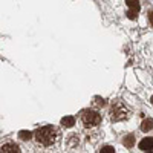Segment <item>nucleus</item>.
<instances>
[{
    "mask_svg": "<svg viewBox=\"0 0 153 153\" xmlns=\"http://www.w3.org/2000/svg\"><path fill=\"white\" fill-rule=\"evenodd\" d=\"M138 9H129V12H127V17H129L130 20H135L136 17H138Z\"/></svg>",
    "mask_w": 153,
    "mask_h": 153,
    "instance_id": "obj_12",
    "label": "nucleus"
},
{
    "mask_svg": "<svg viewBox=\"0 0 153 153\" xmlns=\"http://www.w3.org/2000/svg\"><path fill=\"white\" fill-rule=\"evenodd\" d=\"M0 152H2V153H19L20 149H19V146L14 144V143H6V144L2 146Z\"/></svg>",
    "mask_w": 153,
    "mask_h": 153,
    "instance_id": "obj_4",
    "label": "nucleus"
},
{
    "mask_svg": "<svg viewBox=\"0 0 153 153\" xmlns=\"http://www.w3.org/2000/svg\"><path fill=\"white\" fill-rule=\"evenodd\" d=\"M58 138H60V132L54 126H43L35 130V141L37 144H40L43 147L54 146L58 141Z\"/></svg>",
    "mask_w": 153,
    "mask_h": 153,
    "instance_id": "obj_1",
    "label": "nucleus"
},
{
    "mask_svg": "<svg viewBox=\"0 0 153 153\" xmlns=\"http://www.w3.org/2000/svg\"><path fill=\"white\" fill-rule=\"evenodd\" d=\"M126 118H129V110H127V107L123 103H120V101L113 103L112 109H110V120L112 121H123Z\"/></svg>",
    "mask_w": 153,
    "mask_h": 153,
    "instance_id": "obj_3",
    "label": "nucleus"
},
{
    "mask_svg": "<svg viewBox=\"0 0 153 153\" xmlns=\"http://www.w3.org/2000/svg\"><path fill=\"white\" fill-rule=\"evenodd\" d=\"M123 144H124L127 149L133 147V146H135V136H133V135H127V136H124V139H123Z\"/></svg>",
    "mask_w": 153,
    "mask_h": 153,
    "instance_id": "obj_8",
    "label": "nucleus"
},
{
    "mask_svg": "<svg viewBox=\"0 0 153 153\" xmlns=\"http://www.w3.org/2000/svg\"><path fill=\"white\" fill-rule=\"evenodd\" d=\"M100 153H115V147L112 146H104L100 149Z\"/></svg>",
    "mask_w": 153,
    "mask_h": 153,
    "instance_id": "obj_11",
    "label": "nucleus"
},
{
    "mask_svg": "<svg viewBox=\"0 0 153 153\" xmlns=\"http://www.w3.org/2000/svg\"><path fill=\"white\" fill-rule=\"evenodd\" d=\"M95 104H97V106H100V107H103V106L106 104V101H104L103 98H100V97H97V98H95Z\"/></svg>",
    "mask_w": 153,
    "mask_h": 153,
    "instance_id": "obj_13",
    "label": "nucleus"
},
{
    "mask_svg": "<svg viewBox=\"0 0 153 153\" xmlns=\"http://www.w3.org/2000/svg\"><path fill=\"white\" fill-rule=\"evenodd\" d=\"M61 126L66 127V129H71V127L75 126V118L71 117V115H68V117H63V118H61Z\"/></svg>",
    "mask_w": 153,
    "mask_h": 153,
    "instance_id": "obj_6",
    "label": "nucleus"
},
{
    "mask_svg": "<svg viewBox=\"0 0 153 153\" xmlns=\"http://www.w3.org/2000/svg\"><path fill=\"white\" fill-rule=\"evenodd\" d=\"M152 104H153V97H152Z\"/></svg>",
    "mask_w": 153,
    "mask_h": 153,
    "instance_id": "obj_15",
    "label": "nucleus"
},
{
    "mask_svg": "<svg viewBox=\"0 0 153 153\" xmlns=\"http://www.w3.org/2000/svg\"><path fill=\"white\" fill-rule=\"evenodd\" d=\"M19 138L22 139V141H29V139L32 138V133L28 132V130H22V132H19Z\"/></svg>",
    "mask_w": 153,
    "mask_h": 153,
    "instance_id": "obj_9",
    "label": "nucleus"
},
{
    "mask_svg": "<svg viewBox=\"0 0 153 153\" xmlns=\"http://www.w3.org/2000/svg\"><path fill=\"white\" fill-rule=\"evenodd\" d=\"M81 123L86 127H95L101 123V115L97 110H91V109H86L81 112Z\"/></svg>",
    "mask_w": 153,
    "mask_h": 153,
    "instance_id": "obj_2",
    "label": "nucleus"
},
{
    "mask_svg": "<svg viewBox=\"0 0 153 153\" xmlns=\"http://www.w3.org/2000/svg\"><path fill=\"white\" fill-rule=\"evenodd\" d=\"M147 16H149V20H150V25H152V26H153V9H152V11H149V14H147Z\"/></svg>",
    "mask_w": 153,
    "mask_h": 153,
    "instance_id": "obj_14",
    "label": "nucleus"
},
{
    "mask_svg": "<svg viewBox=\"0 0 153 153\" xmlns=\"http://www.w3.org/2000/svg\"><path fill=\"white\" fill-rule=\"evenodd\" d=\"M126 5L129 9H138L139 11V0H126Z\"/></svg>",
    "mask_w": 153,
    "mask_h": 153,
    "instance_id": "obj_10",
    "label": "nucleus"
},
{
    "mask_svg": "<svg viewBox=\"0 0 153 153\" xmlns=\"http://www.w3.org/2000/svg\"><path fill=\"white\" fill-rule=\"evenodd\" d=\"M139 149L143 152H152L153 150V138H144L141 143H139Z\"/></svg>",
    "mask_w": 153,
    "mask_h": 153,
    "instance_id": "obj_5",
    "label": "nucleus"
},
{
    "mask_svg": "<svg viewBox=\"0 0 153 153\" xmlns=\"http://www.w3.org/2000/svg\"><path fill=\"white\" fill-rule=\"evenodd\" d=\"M153 129V120L152 118H146L143 123H141V130L143 132H149Z\"/></svg>",
    "mask_w": 153,
    "mask_h": 153,
    "instance_id": "obj_7",
    "label": "nucleus"
}]
</instances>
